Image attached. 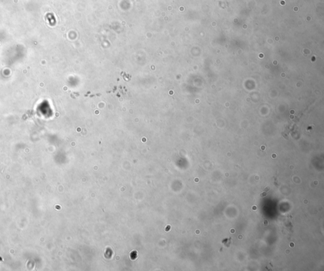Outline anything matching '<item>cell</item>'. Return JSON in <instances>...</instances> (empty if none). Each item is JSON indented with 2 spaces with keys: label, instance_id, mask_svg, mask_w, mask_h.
I'll use <instances>...</instances> for the list:
<instances>
[{
  "label": "cell",
  "instance_id": "cell-1",
  "mask_svg": "<svg viewBox=\"0 0 324 271\" xmlns=\"http://www.w3.org/2000/svg\"><path fill=\"white\" fill-rule=\"evenodd\" d=\"M0 260H2V258H1V257H0Z\"/></svg>",
  "mask_w": 324,
  "mask_h": 271
}]
</instances>
